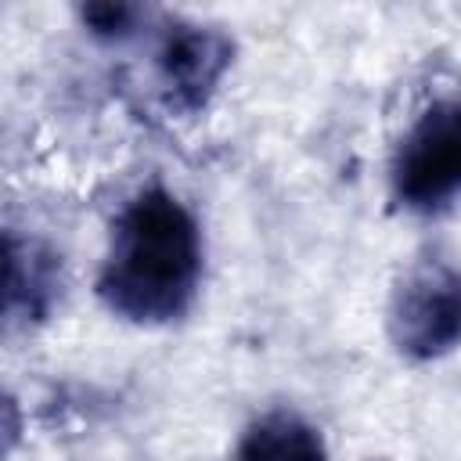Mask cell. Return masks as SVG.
<instances>
[{
	"label": "cell",
	"instance_id": "1",
	"mask_svg": "<svg viewBox=\"0 0 461 461\" xmlns=\"http://www.w3.org/2000/svg\"><path fill=\"white\" fill-rule=\"evenodd\" d=\"M198 274L202 241L191 212L169 191L148 187L119 212L97 285L115 313L155 324L184 313Z\"/></svg>",
	"mask_w": 461,
	"mask_h": 461
},
{
	"label": "cell",
	"instance_id": "2",
	"mask_svg": "<svg viewBox=\"0 0 461 461\" xmlns=\"http://www.w3.org/2000/svg\"><path fill=\"white\" fill-rule=\"evenodd\" d=\"M389 331L400 353L429 360L461 342V270L447 259L411 267L393 295Z\"/></svg>",
	"mask_w": 461,
	"mask_h": 461
},
{
	"label": "cell",
	"instance_id": "7",
	"mask_svg": "<svg viewBox=\"0 0 461 461\" xmlns=\"http://www.w3.org/2000/svg\"><path fill=\"white\" fill-rule=\"evenodd\" d=\"M133 14H137V11L126 7V4H90V7H83V18H86L90 29L101 32V36H122V32L130 29Z\"/></svg>",
	"mask_w": 461,
	"mask_h": 461
},
{
	"label": "cell",
	"instance_id": "5",
	"mask_svg": "<svg viewBox=\"0 0 461 461\" xmlns=\"http://www.w3.org/2000/svg\"><path fill=\"white\" fill-rule=\"evenodd\" d=\"M234 461H324V447L303 418L274 411L241 436Z\"/></svg>",
	"mask_w": 461,
	"mask_h": 461
},
{
	"label": "cell",
	"instance_id": "6",
	"mask_svg": "<svg viewBox=\"0 0 461 461\" xmlns=\"http://www.w3.org/2000/svg\"><path fill=\"white\" fill-rule=\"evenodd\" d=\"M54 288V267L50 256L36 245H18L7 238V313H40Z\"/></svg>",
	"mask_w": 461,
	"mask_h": 461
},
{
	"label": "cell",
	"instance_id": "3",
	"mask_svg": "<svg viewBox=\"0 0 461 461\" xmlns=\"http://www.w3.org/2000/svg\"><path fill=\"white\" fill-rule=\"evenodd\" d=\"M393 187L411 209H436L461 191V101L432 104L403 137Z\"/></svg>",
	"mask_w": 461,
	"mask_h": 461
},
{
	"label": "cell",
	"instance_id": "4",
	"mask_svg": "<svg viewBox=\"0 0 461 461\" xmlns=\"http://www.w3.org/2000/svg\"><path fill=\"white\" fill-rule=\"evenodd\" d=\"M230 61V43L202 25H180L166 36L158 65L162 79L180 108H198Z\"/></svg>",
	"mask_w": 461,
	"mask_h": 461
}]
</instances>
